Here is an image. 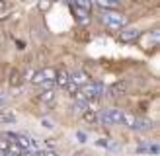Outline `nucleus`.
Here are the masks:
<instances>
[{"label":"nucleus","mask_w":160,"mask_h":156,"mask_svg":"<svg viewBox=\"0 0 160 156\" xmlns=\"http://www.w3.org/2000/svg\"><path fill=\"white\" fill-rule=\"evenodd\" d=\"M57 98V94H55V90H45V92H41L39 94V100L41 101H45V104H51V101Z\"/></svg>","instance_id":"obj_9"},{"label":"nucleus","mask_w":160,"mask_h":156,"mask_svg":"<svg viewBox=\"0 0 160 156\" xmlns=\"http://www.w3.org/2000/svg\"><path fill=\"white\" fill-rule=\"evenodd\" d=\"M82 96L90 101V100H96V98H100V96H103V86L100 84V82H88L86 86H82V88L78 90Z\"/></svg>","instance_id":"obj_3"},{"label":"nucleus","mask_w":160,"mask_h":156,"mask_svg":"<svg viewBox=\"0 0 160 156\" xmlns=\"http://www.w3.org/2000/svg\"><path fill=\"white\" fill-rule=\"evenodd\" d=\"M41 123H43V125H45V127H47V129H51V127H53V123H51V121H47V119H43V121H41Z\"/></svg>","instance_id":"obj_17"},{"label":"nucleus","mask_w":160,"mask_h":156,"mask_svg":"<svg viewBox=\"0 0 160 156\" xmlns=\"http://www.w3.org/2000/svg\"><path fill=\"white\" fill-rule=\"evenodd\" d=\"M125 90H127V82H117V84H113V86H111V88L108 90V96H109V98L123 96Z\"/></svg>","instance_id":"obj_7"},{"label":"nucleus","mask_w":160,"mask_h":156,"mask_svg":"<svg viewBox=\"0 0 160 156\" xmlns=\"http://www.w3.org/2000/svg\"><path fill=\"white\" fill-rule=\"evenodd\" d=\"M12 84H16V86L20 84V78H18V74H16V72L12 74Z\"/></svg>","instance_id":"obj_16"},{"label":"nucleus","mask_w":160,"mask_h":156,"mask_svg":"<svg viewBox=\"0 0 160 156\" xmlns=\"http://www.w3.org/2000/svg\"><path fill=\"white\" fill-rule=\"evenodd\" d=\"M2 8H4V4H2V2H0V10H2Z\"/></svg>","instance_id":"obj_19"},{"label":"nucleus","mask_w":160,"mask_h":156,"mask_svg":"<svg viewBox=\"0 0 160 156\" xmlns=\"http://www.w3.org/2000/svg\"><path fill=\"white\" fill-rule=\"evenodd\" d=\"M65 88H67V90H68V92H74V94H76V92H78V86H76V84H74V82H70V80H68V84H67V86H65Z\"/></svg>","instance_id":"obj_14"},{"label":"nucleus","mask_w":160,"mask_h":156,"mask_svg":"<svg viewBox=\"0 0 160 156\" xmlns=\"http://www.w3.org/2000/svg\"><path fill=\"white\" fill-rule=\"evenodd\" d=\"M139 37H141V31L135 29V27H123L119 31V39L125 41V43H131V41H135V39H139Z\"/></svg>","instance_id":"obj_5"},{"label":"nucleus","mask_w":160,"mask_h":156,"mask_svg":"<svg viewBox=\"0 0 160 156\" xmlns=\"http://www.w3.org/2000/svg\"><path fill=\"white\" fill-rule=\"evenodd\" d=\"M68 78H70V82H74L76 86H86L88 82V74H84V72H80V70H74L72 74H68Z\"/></svg>","instance_id":"obj_6"},{"label":"nucleus","mask_w":160,"mask_h":156,"mask_svg":"<svg viewBox=\"0 0 160 156\" xmlns=\"http://www.w3.org/2000/svg\"><path fill=\"white\" fill-rule=\"evenodd\" d=\"M84 119L88 123H94V121H98V113H96V111H86L84 113Z\"/></svg>","instance_id":"obj_12"},{"label":"nucleus","mask_w":160,"mask_h":156,"mask_svg":"<svg viewBox=\"0 0 160 156\" xmlns=\"http://www.w3.org/2000/svg\"><path fill=\"white\" fill-rule=\"evenodd\" d=\"M55 78H57V70L47 66V68L37 70L33 74V78H31V82L33 84H47V82H55Z\"/></svg>","instance_id":"obj_4"},{"label":"nucleus","mask_w":160,"mask_h":156,"mask_svg":"<svg viewBox=\"0 0 160 156\" xmlns=\"http://www.w3.org/2000/svg\"><path fill=\"white\" fill-rule=\"evenodd\" d=\"M2 121H6V123H14L16 119H14L12 115H4V117H2Z\"/></svg>","instance_id":"obj_15"},{"label":"nucleus","mask_w":160,"mask_h":156,"mask_svg":"<svg viewBox=\"0 0 160 156\" xmlns=\"http://www.w3.org/2000/svg\"><path fill=\"white\" fill-rule=\"evenodd\" d=\"M8 148H10V140H6V139H2L0 137V152H8Z\"/></svg>","instance_id":"obj_13"},{"label":"nucleus","mask_w":160,"mask_h":156,"mask_svg":"<svg viewBox=\"0 0 160 156\" xmlns=\"http://www.w3.org/2000/svg\"><path fill=\"white\" fill-rule=\"evenodd\" d=\"M74 12L78 14V22L80 23H86V22H90V12H84V10H78V8L74 6Z\"/></svg>","instance_id":"obj_10"},{"label":"nucleus","mask_w":160,"mask_h":156,"mask_svg":"<svg viewBox=\"0 0 160 156\" xmlns=\"http://www.w3.org/2000/svg\"><path fill=\"white\" fill-rule=\"evenodd\" d=\"M121 109L117 107H109V109H103V111L98 113V121L103 125H121Z\"/></svg>","instance_id":"obj_2"},{"label":"nucleus","mask_w":160,"mask_h":156,"mask_svg":"<svg viewBox=\"0 0 160 156\" xmlns=\"http://www.w3.org/2000/svg\"><path fill=\"white\" fill-rule=\"evenodd\" d=\"M139 152H148V154H158V144H152V146H141Z\"/></svg>","instance_id":"obj_11"},{"label":"nucleus","mask_w":160,"mask_h":156,"mask_svg":"<svg viewBox=\"0 0 160 156\" xmlns=\"http://www.w3.org/2000/svg\"><path fill=\"white\" fill-rule=\"evenodd\" d=\"M76 137H78L80 140H86V135H84V133H78V135H76Z\"/></svg>","instance_id":"obj_18"},{"label":"nucleus","mask_w":160,"mask_h":156,"mask_svg":"<svg viewBox=\"0 0 160 156\" xmlns=\"http://www.w3.org/2000/svg\"><path fill=\"white\" fill-rule=\"evenodd\" d=\"M100 20L103 22V26L109 27L111 31H121L127 26V16L119 14V12H102Z\"/></svg>","instance_id":"obj_1"},{"label":"nucleus","mask_w":160,"mask_h":156,"mask_svg":"<svg viewBox=\"0 0 160 156\" xmlns=\"http://www.w3.org/2000/svg\"><path fill=\"white\" fill-rule=\"evenodd\" d=\"M68 80H70V78H68V72H67V70H59V72H57V78H55L57 86H67Z\"/></svg>","instance_id":"obj_8"}]
</instances>
